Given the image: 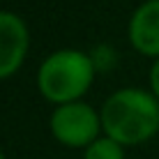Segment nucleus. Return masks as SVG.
Listing matches in <instances>:
<instances>
[{
    "instance_id": "nucleus-1",
    "label": "nucleus",
    "mask_w": 159,
    "mask_h": 159,
    "mask_svg": "<svg viewBox=\"0 0 159 159\" xmlns=\"http://www.w3.org/2000/svg\"><path fill=\"white\" fill-rule=\"evenodd\" d=\"M104 136L120 145H139L159 131V102L141 88H120L102 106Z\"/></svg>"
},
{
    "instance_id": "nucleus-9",
    "label": "nucleus",
    "mask_w": 159,
    "mask_h": 159,
    "mask_svg": "<svg viewBox=\"0 0 159 159\" xmlns=\"http://www.w3.org/2000/svg\"><path fill=\"white\" fill-rule=\"evenodd\" d=\"M0 159H7V157H5V155H2V150H0Z\"/></svg>"
},
{
    "instance_id": "nucleus-2",
    "label": "nucleus",
    "mask_w": 159,
    "mask_h": 159,
    "mask_svg": "<svg viewBox=\"0 0 159 159\" xmlns=\"http://www.w3.org/2000/svg\"><path fill=\"white\" fill-rule=\"evenodd\" d=\"M95 65L90 53L79 48H60L42 60L37 69V88L46 102L56 106L81 102L95 81Z\"/></svg>"
},
{
    "instance_id": "nucleus-3",
    "label": "nucleus",
    "mask_w": 159,
    "mask_h": 159,
    "mask_svg": "<svg viewBox=\"0 0 159 159\" xmlns=\"http://www.w3.org/2000/svg\"><path fill=\"white\" fill-rule=\"evenodd\" d=\"M51 134L67 148H88L99 139L102 116L85 102L56 106L51 113Z\"/></svg>"
},
{
    "instance_id": "nucleus-4",
    "label": "nucleus",
    "mask_w": 159,
    "mask_h": 159,
    "mask_svg": "<svg viewBox=\"0 0 159 159\" xmlns=\"http://www.w3.org/2000/svg\"><path fill=\"white\" fill-rule=\"evenodd\" d=\"M30 48V32L19 14L0 9V79L16 74Z\"/></svg>"
},
{
    "instance_id": "nucleus-5",
    "label": "nucleus",
    "mask_w": 159,
    "mask_h": 159,
    "mask_svg": "<svg viewBox=\"0 0 159 159\" xmlns=\"http://www.w3.org/2000/svg\"><path fill=\"white\" fill-rule=\"evenodd\" d=\"M127 35L139 53L159 58V0H145L134 9Z\"/></svg>"
},
{
    "instance_id": "nucleus-6",
    "label": "nucleus",
    "mask_w": 159,
    "mask_h": 159,
    "mask_svg": "<svg viewBox=\"0 0 159 159\" xmlns=\"http://www.w3.org/2000/svg\"><path fill=\"white\" fill-rule=\"evenodd\" d=\"M83 159H125V145L116 143L108 136H99L83 152Z\"/></svg>"
},
{
    "instance_id": "nucleus-7",
    "label": "nucleus",
    "mask_w": 159,
    "mask_h": 159,
    "mask_svg": "<svg viewBox=\"0 0 159 159\" xmlns=\"http://www.w3.org/2000/svg\"><path fill=\"white\" fill-rule=\"evenodd\" d=\"M90 60H92L97 72H108V69H113V65L118 62V53H116V48H113L111 44H97L90 51Z\"/></svg>"
},
{
    "instance_id": "nucleus-8",
    "label": "nucleus",
    "mask_w": 159,
    "mask_h": 159,
    "mask_svg": "<svg viewBox=\"0 0 159 159\" xmlns=\"http://www.w3.org/2000/svg\"><path fill=\"white\" fill-rule=\"evenodd\" d=\"M150 92L157 97V102H159V58L150 67Z\"/></svg>"
}]
</instances>
